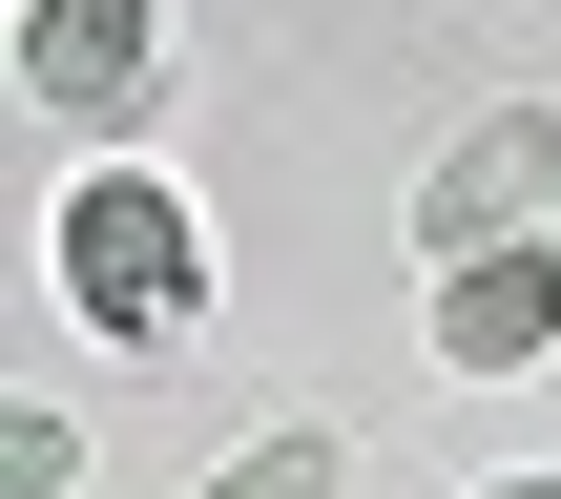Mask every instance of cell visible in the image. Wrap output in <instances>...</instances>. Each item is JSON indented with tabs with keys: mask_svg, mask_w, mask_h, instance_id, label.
Masks as SVG:
<instances>
[{
	"mask_svg": "<svg viewBox=\"0 0 561 499\" xmlns=\"http://www.w3.org/2000/svg\"><path fill=\"white\" fill-rule=\"evenodd\" d=\"M541 229H561V104L458 125V146H437V188H416V250L458 271V250H541Z\"/></svg>",
	"mask_w": 561,
	"mask_h": 499,
	"instance_id": "6da1fadb",
	"label": "cell"
},
{
	"mask_svg": "<svg viewBox=\"0 0 561 499\" xmlns=\"http://www.w3.org/2000/svg\"><path fill=\"white\" fill-rule=\"evenodd\" d=\"M0 42H21L42 125H146V83H167V0H21Z\"/></svg>",
	"mask_w": 561,
	"mask_h": 499,
	"instance_id": "7a4b0ae2",
	"label": "cell"
},
{
	"mask_svg": "<svg viewBox=\"0 0 561 499\" xmlns=\"http://www.w3.org/2000/svg\"><path fill=\"white\" fill-rule=\"evenodd\" d=\"M62 292H83L104 333H187V208H167L146 167H104V188L62 208Z\"/></svg>",
	"mask_w": 561,
	"mask_h": 499,
	"instance_id": "3957f363",
	"label": "cell"
},
{
	"mask_svg": "<svg viewBox=\"0 0 561 499\" xmlns=\"http://www.w3.org/2000/svg\"><path fill=\"white\" fill-rule=\"evenodd\" d=\"M561 354V250H458L437 271V375H541Z\"/></svg>",
	"mask_w": 561,
	"mask_h": 499,
	"instance_id": "277c9868",
	"label": "cell"
},
{
	"mask_svg": "<svg viewBox=\"0 0 561 499\" xmlns=\"http://www.w3.org/2000/svg\"><path fill=\"white\" fill-rule=\"evenodd\" d=\"M187 499H354V438H333V417H271L229 479H187Z\"/></svg>",
	"mask_w": 561,
	"mask_h": 499,
	"instance_id": "5b68a950",
	"label": "cell"
},
{
	"mask_svg": "<svg viewBox=\"0 0 561 499\" xmlns=\"http://www.w3.org/2000/svg\"><path fill=\"white\" fill-rule=\"evenodd\" d=\"M83 479V417H42V396H0V499H62Z\"/></svg>",
	"mask_w": 561,
	"mask_h": 499,
	"instance_id": "8992f818",
	"label": "cell"
},
{
	"mask_svg": "<svg viewBox=\"0 0 561 499\" xmlns=\"http://www.w3.org/2000/svg\"><path fill=\"white\" fill-rule=\"evenodd\" d=\"M479 499H561V479H479Z\"/></svg>",
	"mask_w": 561,
	"mask_h": 499,
	"instance_id": "52a82bcc",
	"label": "cell"
},
{
	"mask_svg": "<svg viewBox=\"0 0 561 499\" xmlns=\"http://www.w3.org/2000/svg\"><path fill=\"white\" fill-rule=\"evenodd\" d=\"M0 21H21V0H0Z\"/></svg>",
	"mask_w": 561,
	"mask_h": 499,
	"instance_id": "ba28073f",
	"label": "cell"
},
{
	"mask_svg": "<svg viewBox=\"0 0 561 499\" xmlns=\"http://www.w3.org/2000/svg\"><path fill=\"white\" fill-rule=\"evenodd\" d=\"M541 250H561V229H541Z\"/></svg>",
	"mask_w": 561,
	"mask_h": 499,
	"instance_id": "9c48e42d",
	"label": "cell"
}]
</instances>
